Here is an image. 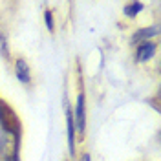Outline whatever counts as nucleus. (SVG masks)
<instances>
[{"label":"nucleus","mask_w":161,"mask_h":161,"mask_svg":"<svg viewBox=\"0 0 161 161\" xmlns=\"http://www.w3.org/2000/svg\"><path fill=\"white\" fill-rule=\"evenodd\" d=\"M75 123H77V130L79 134H84V93L80 92L79 97H77V108H75Z\"/></svg>","instance_id":"f257e3e1"},{"label":"nucleus","mask_w":161,"mask_h":161,"mask_svg":"<svg viewBox=\"0 0 161 161\" xmlns=\"http://www.w3.org/2000/svg\"><path fill=\"white\" fill-rule=\"evenodd\" d=\"M15 71H17L19 80H22L24 84L31 82V70H30L28 62H26L24 59H17V62H15Z\"/></svg>","instance_id":"f03ea898"},{"label":"nucleus","mask_w":161,"mask_h":161,"mask_svg":"<svg viewBox=\"0 0 161 161\" xmlns=\"http://www.w3.org/2000/svg\"><path fill=\"white\" fill-rule=\"evenodd\" d=\"M154 51H156V42H150V40H147V42H143L139 48H137V60L139 62H145V60H148L154 55Z\"/></svg>","instance_id":"7ed1b4c3"},{"label":"nucleus","mask_w":161,"mask_h":161,"mask_svg":"<svg viewBox=\"0 0 161 161\" xmlns=\"http://www.w3.org/2000/svg\"><path fill=\"white\" fill-rule=\"evenodd\" d=\"M154 35H158V28H156V26H154V28H143V30L134 33L132 40H136V42L143 40V42H147V40L150 39V37H154Z\"/></svg>","instance_id":"20e7f679"},{"label":"nucleus","mask_w":161,"mask_h":161,"mask_svg":"<svg viewBox=\"0 0 161 161\" xmlns=\"http://www.w3.org/2000/svg\"><path fill=\"white\" fill-rule=\"evenodd\" d=\"M75 126H73V117H71V112L68 110V147H70V154H75Z\"/></svg>","instance_id":"39448f33"},{"label":"nucleus","mask_w":161,"mask_h":161,"mask_svg":"<svg viewBox=\"0 0 161 161\" xmlns=\"http://www.w3.org/2000/svg\"><path fill=\"white\" fill-rule=\"evenodd\" d=\"M141 9H143V4H141V2H134V4H128V6L125 8V15H126V17H136Z\"/></svg>","instance_id":"423d86ee"},{"label":"nucleus","mask_w":161,"mask_h":161,"mask_svg":"<svg viewBox=\"0 0 161 161\" xmlns=\"http://www.w3.org/2000/svg\"><path fill=\"white\" fill-rule=\"evenodd\" d=\"M44 20H46L48 30H50V31L55 30V28H53V17H51V11H46V13H44Z\"/></svg>","instance_id":"0eeeda50"},{"label":"nucleus","mask_w":161,"mask_h":161,"mask_svg":"<svg viewBox=\"0 0 161 161\" xmlns=\"http://www.w3.org/2000/svg\"><path fill=\"white\" fill-rule=\"evenodd\" d=\"M84 161H90V158H88V156H84Z\"/></svg>","instance_id":"6e6552de"}]
</instances>
